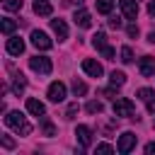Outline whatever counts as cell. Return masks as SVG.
<instances>
[{
    "instance_id": "obj_1",
    "label": "cell",
    "mask_w": 155,
    "mask_h": 155,
    "mask_svg": "<svg viewBox=\"0 0 155 155\" xmlns=\"http://www.w3.org/2000/svg\"><path fill=\"white\" fill-rule=\"evenodd\" d=\"M5 124H7L12 131H17L19 136H29V133H31V124H29L19 111H10V114L5 116Z\"/></svg>"
},
{
    "instance_id": "obj_2",
    "label": "cell",
    "mask_w": 155,
    "mask_h": 155,
    "mask_svg": "<svg viewBox=\"0 0 155 155\" xmlns=\"http://www.w3.org/2000/svg\"><path fill=\"white\" fill-rule=\"evenodd\" d=\"M136 114V104L128 97H116L114 99V116H133Z\"/></svg>"
},
{
    "instance_id": "obj_3",
    "label": "cell",
    "mask_w": 155,
    "mask_h": 155,
    "mask_svg": "<svg viewBox=\"0 0 155 155\" xmlns=\"http://www.w3.org/2000/svg\"><path fill=\"white\" fill-rule=\"evenodd\" d=\"M92 46H94V48H97L104 58H109V61L114 58V48L107 44V34H104V31H97V34L92 36Z\"/></svg>"
},
{
    "instance_id": "obj_4",
    "label": "cell",
    "mask_w": 155,
    "mask_h": 155,
    "mask_svg": "<svg viewBox=\"0 0 155 155\" xmlns=\"http://www.w3.org/2000/svg\"><path fill=\"white\" fill-rule=\"evenodd\" d=\"M29 68H31L34 73L48 75V73L53 70V63H51V58H46V56H34V58H29Z\"/></svg>"
},
{
    "instance_id": "obj_5",
    "label": "cell",
    "mask_w": 155,
    "mask_h": 155,
    "mask_svg": "<svg viewBox=\"0 0 155 155\" xmlns=\"http://www.w3.org/2000/svg\"><path fill=\"white\" fill-rule=\"evenodd\" d=\"M133 145H136V133L126 131V133H121V138H119V143H116V150H119L121 155H126V153L133 150Z\"/></svg>"
},
{
    "instance_id": "obj_6",
    "label": "cell",
    "mask_w": 155,
    "mask_h": 155,
    "mask_svg": "<svg viewBox=\"0 0 155 155\" xmlns=\"http://www.w3.org/2000/svg\"><path fill=\"white\" fill-rule=\"evenodd\" d=\"M48 99H51V102H56V104L65 99V85H63L61 80H56V82H51V85H48Z\"/></svg>"
},
{
    "instance_id": "obj_7",
    "label": "cell",
    "mask_w": 155,
    "mask_h": 155,
    "mask_svg": "<svg viewBox=\"0 0 155 155\" xmlns=\"http://www.w3.org/2000/svg\"><path fill=\"white\" fill-rule=\"evenodd\" d=\"M31 44H34L36 48H41V51H48V48L53 46V41H51L44 31H39V29H34V31H31Z\"/></svg>"
},
{
    "instance_id": "obj_8",
    "label": "cell",
    "mask_w": 155,
    "mask_h": 155,
    "mask_svg": "<svg viewBox=\"0 0 155 155\" xmlns=\"http://www.w3.org/2000/svg\"><path fill=\"white\" fill-rule=\"evenodd\" d=\"M121 5V12L126 19H136L138 17V0H119Z\"/></svg>"
},
{
    "instance_id": "obj_9",
    "label": "cell",
    "mask_w": 155,
    "mask_h": 155,
    "mask_svg": "<svg viewBox=\"0 0 155 155\" xmlns=\"http://www.w3.org/2000/svg\"><path fill=\"white\" fill-rule=\"evenodd\" d=\"M82 70H85L90 78H102V73H104L102 65H99L97 61H92V58H85V61H82Z\"/></svg>"
},
{
    "instance_id": "obj_10",
    "label": "cell",
    "mask_w": 155,
    "mask_h": 155,
    "mask_svg": "<svg viewBox=\"0 0 155 155\" xmlns=\"http://www.w3.org/2000/svg\"><path fill=\"white\" fill-rule=\"evenodd\" d=\"M138 68H140V75H143V78H150V75L155 73V58H153V56H143L140 63H138Z\"/></svg>"
},
{
    "instance_id": "obj_11",
    "label": "cell",
    "mask_w": 155,
    "mask_h": 155,
    "mask_svg": "<svg viewBox=\"0 0 155 155\" xmlns=\"http://www.w3.org/2000/svg\"><path fill=\"white\" fill-rule=\"evenodd\" d=\"M73 19H75V24L82 27V29H90V27H92V15H90L87 10H78Z\"/></svg>"
},
{
    "instance_id": "obj_12",
    "label": "cell",
    "mask_w": 155,
    "mask_h": 155,
    "mask_svg": "<svg viewBox=\"0 0 155 155\" xmlns=\"http://www.w3.org/2000/svg\"><path fill=\"white\" fill-rule=\"evenodd\" d=\"M22 51H24V41L19 36H10L7 39V53L10 56H19Z\"/></svg>"
},
{
    "instance_id": "obj_13",
    "label": "cell",
    "mask_w": 155,
    "mask_h": 155,
    "mask_svg": "<svg viewBox=\"0 0 155 155\" xmlns=\"http://www.w3.org/2000/svg\"><path fill=\"white\" fill-rule=\"evenodd\" d=\"M75 136H78V140H80L82 148H90V143H92V131H90L87 126H78V128H75Z\"/></svg>"
},
{
    "instance_id": "obj_14",
    "label": "cell",
    "mask_w": 155,
    "mask_h": 155,
    "mask_svg": "<svg viewBox=\"0 0 155 155\" xmlns=\"http://www.w3.org/2000/svg\"><path fill=\"white\" fill-rule=\"evenodd\" d=\"M27 111L29 114H34V116H44V111H46V107L39 102V99H34V97H29L27 99Z\"/></svg>"
},
{
    "instance_id": "obj_15",
    "label": "cell",
    "mask_w": 155,
    "mask_h": 155,
    "mask_svg": "<svg viewBox=\"0 0 155 155\" xmlns=\"http://www.w3.org/2000/svg\"><path fill=\"white\" fill-rule=\"evenodd\" d=\"M51 29L56 31L58 39H68V27H65L63 19H51Z\"/></svg>"
},
{
    "instance_id": "obj_16",
    "label": "cell",
    "mask_w": 155,
    "mask_h": 155,
    "mask_svg": "<svg viewBox=\"0 0 155 155\" xmlns=\"http://www.w3.org/2000/svg\"><path fill=\"white\" fill-rule=\"evenodd\" d=\"M34 12L41 15V17H48V15L53 12V7H51V2H46V0H36V2H34Z\"/></svg>"
},
{
    "instance_id": "obj_17",
    "label": "cell",
    "mask_w": 155,
    "mask_h": 155,
    "mask_svg": "<svg viewBox=\"0 0 155 155\" xmlns=\"http://www.w3.org/2000/svg\"><path fill=\"white\" fill-rule=\"evenodd\" d=\"M109 80H111L114 87H124V85H126V75H124L121 70H114V73L109 75Z\"/></svg>"
},
{
    "instance_id": "obj_18",
    "label": "cell",
    "mask_w": 155,
    "mask_h": 155,
    "mask_svg": "<svg viewBox=\"0 0 155 155\" xmlns=\"http://www.w3.org/2000/svg\"><path fill=\"white\" fill-rule=\"evenodd\" d=\"M12 92H15V94H22V92H24V75H22V73H17V75H15Z\"/></svg>"
},
{
    "instance_id": "obj_19",
    "label": "cell",
    "mask_w": 155,
    "mask_h": 155,
    "mask_svg": "<svg viewBox=\"0 0 155 155\" xmlns=\"http://www.w3.org/2000/svg\"><path fill=\"white\" fill-rule=\"evenodd\" d=\"M111 7H114V0H97V12L109 15V12H111Z\"/></svg>"
},
{
    "instance_id": "obj_20",
    "label": "cell",
    "mask_w": 155,
    "mask_h": 155,
    "mask_svg": "<svg viewBox=\"0 0 155 155\" xmlns=\"http://www.w3.org/2000/svg\"><path fill=\"white\" fill-rule=\"evenodd\" d=\"M0 27H2V34H12V31H15V27H17V22H15V19H10V17H5Z\"/></svg>"
},
{
    "instance_id": "obj_21",
    "label": "cell",
    "mask_w": 155,
    "mask_h": 155,
    "mask_svg": "<svg viewBox=\"0 0 155 155\" xmlns=\"http://www.w3.org/2000/svg\"><path fill=\"white\" fill-rule=\"evenodd\" d=\"M73 92H75L78 97H82V94L87 92V85H85L82 80H78V78H75V80H73Z\"/></svg>"
},
{
    "instance_id": "obj_22",
    "label": "cell",
    "mask_w": 155,
    "mask_h": 155,
    "mask_svg": "<svg viewBox=\"0 0 155 155\" xmlns=\"http://www.w3.org/2000/svg\"><path fill=\"white\" fill-rule=\"evenodd\" d=\"M85 109H87L90 114H102V102H94V99H92V102H87Z\"/></svg>"
},
{
    "instance_id": "obj_23",
    "label": "cell",
    "mask_w": 155,
    "mask_h": 155,
    "mask_svg": "<svg viewBox=\"0 0 155 155\" xmlns=\"http://www.w3.org/2000/svg\"><path fill=\"white\" fill-rule=\"evenodd\" d=\"M5 10H10V12L22 10V0H5Z\"/></svg>"
},
{
    "instance_id": "obj_24",
    "label": "cell",
    "mask_w": 155,
    "mask_h": 155,
    "mask_svg": "<svg viewBox=\"0 0 155 155\" xmlns=\"http://www.w3.org/2000/svg\"><path fill=\"white\" fill-rule=\"evenodd\" d=\"M121 61H124V63H131V61H133V51H131V46H124V48H121Z\"/></svg>"
},
{
    "instance_id": "obj_25",
    "label": "cell",
    "mask_w": 155,
    "mask_h": 155,
    "mask_svg": "<svg viewBox=\"0 0 155 155\" xmlns=\"http://www.w3.org/2000/svg\"><path fill=\"white\" fill-rule=\"evenodd\" d=\"M109 27H111V29H121V27H124V22H121V17H116V15H111V17H109Z\"/></svg>"
},
{
    "instance_id": "obj_26",
    "label": "cell",
    "mask_w": 155,
    "mask_h": 155,
    "mask_svg": "<svg viewBox=\"0 0 155 155\" xmlns=\"http://www.w3.org/2000/svg\"><path fill=\"white\" fill-rule=\"evenodd\" d=\"M78 109H80V107H78V102H73V104L68 107V111H65V119H75V114H78Z\"/></svg>"
},
{
    "instance_id": "obj_27",
    "label": "cell",
    "mask_w": 155,
    "mask_h": 155,
    "mask_svg": "<svg viewBox=\"0 0 155 155\" xmlns=\"http://www.w3.org/2000/svg\"><path fill=\"white\" fill-rule=\"evenodd\" d=\"M94 150H97V153H104V155H107V153H114V148H111L109 143H99Z\"/></svg>"
},
{
    "instance_id": "obj_28",
    "label": "cell",
    "mask_w": 155,
    "mask_h": 155,
    "mask_svg": "<svg viewBox=\"0 0 155 155\" xmlns=\"http://www.w3.org/2000/svg\"><path fill=\"white\" fill-rule=\"evenodd\" d=\"M0 140H2V148H7V150H12V148H15V140H12L10 136H2Z\"/></svg>"
},
{
    "instance_id": "obj_29",
    "label": "cell",
    "mask_w": 155,
    "mask_h": 155,
    "mask_svg": "<svg viewBox=\"0 0 155 155\" xmlns=\"http://www.w3.org/2000/svg\"><path fill=\"white\" fill-rule=\"evenodd\" d=\"M145 107H148V111H150V114H155V94H150V97L145 99Z\"/></svg>"
},
{
    "instance_id": "obj_30",
    "label": "cell",
    "mask_w": 155,
    "mask_h": 155,
    "mask_svg": "<svg viewBox=\"0 0 155 155\" xmlns=\"http://www.w3.org/2000/svg\"><path fill=\"white\" fill-rule=\"evenodd\" d=\"M44 136H56V128H53V126H51L48 121L44 124Z\"/></svg>"
},
{
    "instance_id": "obj_31",
    "label": "cell",
    "mask_w": 155,
    "mask_h": 155,
    "mask_svg": "<svg viewBox=\"0 0 155 155\" xmlns=\"http://www.w3.org/2000/svg\"><path fill=\"white\" fill-rule=\"evenodd\" d=\"M126 31H128V36H138V27H136V24H128Z\"/></svg>"
},
{
    "instance_id": "obj_32",
    "label": "cell",
    "mask_w": 155,
    "mask_h": 155,
    "mask_svg": "<svg viewBox=\"0 0 155 155\" xmlns=\"http://www.w3.org/2000/svg\"><path fill=\"white\" fill-rule=\"evenodd\" d=\"M102 97H107V99H116V92H114V90H104Z\"/></svg>"
},
{
    "instance_id": "obj_33",
    "label": "cell",
    "mask_w": 155,
    "mask_h": 155,
    "mask_svg": "<svg viewBox=\"0 0 155 155\" xmlns=\"http://www.w3.org/2000/svg\"><path fill=\"white\" fill-rule=\"evenodd\" d=\"M145 153L153 155V153H155V143H148V145H145Z\"/></svg>"
},
{
    "instance_id": "obj_34",
    "label": "cell",
    "mask_w": 155,
    "mask_h": 155,
    "mask_svg": "<svg viewBox=\"0 0 155 155\" xmlns=\"http://www.w3.org/2000/svg\"><path fill=\"white\" fill-rule=\"evenodd\" d=\"M148 12H150V17H155V0H150V5H148Z\"/></svg>"
},
{
    "instance_id": "obj_35",
    "label": "cell",
    "mask_w": 155,
    "mask_h": 155,
    "mask_svg": "<svg viewBox=\"0 0 155 155\" xmlns=\"http://www.w3.org/2000/svg\"><path fill=\"white\" fill-rule=\"evenodd\" d=\"M148 41H150V44H155V31H150V34H148Z\"/></svg>"
},
{
    "instance_id": "obj_36",
    "label": "cell",
    "mask_w": 155,
    "mask_h": 155,
    "mask_svg": "<svg viewBox=\"0 0 155 155\" xmlns=\"http://www.w3.org/2000/svg\"><path fill=\"white\" fill-rule=\"evenodd\" d=\"M73 2H78V5H80V2H85V0H73Z\"/></svg>"
}]
</instances>
